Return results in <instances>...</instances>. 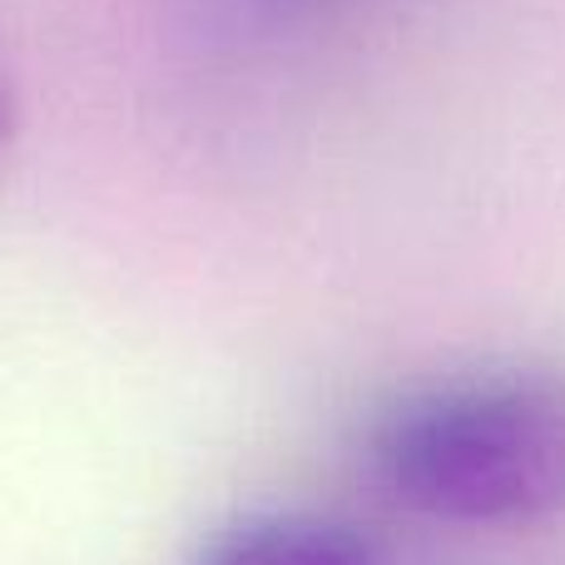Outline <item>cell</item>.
I'll list each match as a JSON object with an SVG mask.
<instances>
[{"mask_svg":"<svg viewBox=\"0 0 565 565\" xmlns=\"http://www.w3.org/2000/svg\"><path fill=\"white\" fill-rule=\"evenodd\" d=\"M194 565H377V556L348 521L312 511H268L214 536Z\"/></svg>","mask_w":565,"mask_h":565,"instance_id":"obj_2","label":"cell"},{"mask_svg":"<svg viewBox=\"0 0 565 565\" xmlns=\"http://www.w3.org/2000/svg\"><path fill=\"white\" fill-rule=\"evenodd\" d=\"M382 497L451 526L565 516V372L491 367L402 392L367 431Z\"/></svg>","mask_w":565,"mask_h":565,"instance_id":"obj_1","label":"cell"},{"mask_svg":"<svg viewBox=\"0 0 565 565\" xmlns=\"http://www.w3.org/2000/svg\"><path fill=\"white\" fill-rule=\"evenodd\" d=\"M10 139H15V89H10V75L0 70V159H6Z\"/></svg>","mask_w":565,"mask_h":565,"instance_id":"obj_3","label":"cell"}]
</instances>
